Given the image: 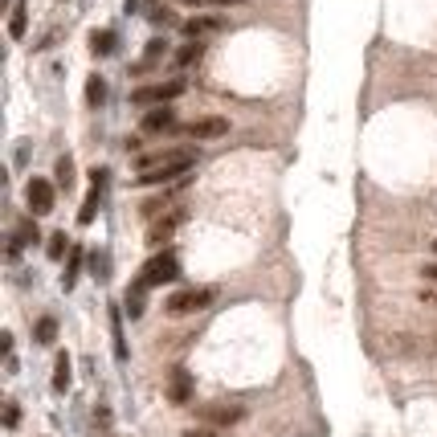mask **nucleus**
<instances>
[{"label": "nucleus", "mask_w": 437, "mask_h": 437, "mask_svg": "<svg viewBox=\"0 0 437 437\" xmlns=\"http://www.w3.org/2000/svg\"><path fill=\"white\" fill-rule=\"evenodd\" d=\"M425 278H437V262L433 266H425Z\"/></svg>", "instance_id": "nucleus-28"}, {"label": "nucleus", "mask_w": 437, "mask_h": 437, "mask_svg": "<svg viewBox=\"0 0 437 437\" xmlns=\"http://www.w3.org/2000/svg\"><path fill=\"white\" fill-rule=\"evenodd\" d=\"M102 98H106V82H102V78L95 74V78L86 82V102H90V106H98Z\"/></svg>", "instance_id": "nucleus-20"}, {"label": "nucleus", "mask_w": 437, "mask_h": 437, "mask_svg": "<svg viewBox=\"0 0 437 437\" xmlns=\"http://www.w3.org/2000/svg\"><path fill=\"white\" fill-rule=\"evenodd\" d=\"M196 164V147H172L164 155H144L139 160V172H135V184L139 188H151V184H164V180H176Z\"/></svg>", "instance_id": "nucleus-1"}, {"label": "nucleus", "mask_w": 437, "mask_h": 437, "mask_svg": "<svg viewBox=\"0 0 437 437\" xmlns=\"http://www.w3.org/2000/svg\"><path fill=\"white\" fill-rule=\"evenodd\" d=\"M70 356H66V352H62V356H57V360H53V392H66L70 389Z\"/></svg>", "instance_id": "nucleus-14"}, {"label": "nucleus", "mask_w": 437, "mask_h": 437, "mask_svg": "<svg viewBox=\"0 0 437 437\" xmlns=\"http://www.w3.org/2000/svg\"><path fill=\"white\" fill-rule=\"evenodd\" d=\"M25 204H29V213H33V217L53 213V184H49L46 176H33V180L25 184Z\"/></svg>", "instance_id": "nucleus-4"}, {"label": "nucleus", "mask_w": 437, "mask_h": 437, "mask_svg": "<svg viewBox=\"0 0 437 437\" xmlns=\"http://www.w3.org/2000/svg\"><path fill=\"white\" fill-rule=\"evenodd\" d=\"M90 49H95V57L115 53V33H111V29H95V33H90Z\"/></svg>", "instance_id": "nucleus-15"}, {"label": "nucleus", "mask_w": 437, "mask_h": 437, "mask_svg": "<svg viewBox=\"0 0 437 437\" xmlns=\"http://www.w3.org/2000/svg\"><path fill=\"white\" fill-rule=\"evenodd\" d=\"M168 396H172V401H176V405H184V401H188V396H193V376H188V372H184V368H176V372H172Z\"/></svg>", "instance_id": "nucleus-11"}, {"label": "nucleus", "mask_w": 437, "mask_h": 437, "mask_svg": "<svg viewBox=\"0 0 437 437\" xmlns=\"http://www.w3.org/2000/svg\"><path fill=\"white\" fill-rule=\"evenodd\" d=\"M78 270H82V249H70V266H66V278H62V282H66V291L74 286V278H78Z\"/></svg>", "instance_id": "nucleus-21"}, {"label": "nucleus", "mask_w": 437, "mask_h": 437, "mask_svg": "<svg viewBox=\"0 0 437 437\" xmlns=\"http://www.w3.org/2000/svg\"><path fill=\"white\" fill-rule=\"evenodd\" d=\"M188 437H209V433H188Z\"/></svg>", "instance_id": "nucleus-29"}, {"label": "nucleus", "mask_w": 437, "mask_h": 437, "mask_svg": "<svg viewBox=\"0 0 437 437\" xmlns=\"http://www.w3.org/2000/svg\"><path fill=\"white\" fill-rule=\"evenodd\" d=\"M57 180H62V184H70V180H74V160H70V155L57 160Z\"/></svg>", "instance_id": "nucleus-25"}, {"label": "nucleus", "mask_w": 437, "mask_h": 437, "mask_svg": "<svg viewBox=\"0 0 437 437\" xmlns=\"http://www.w3.org/2000/svg\"><path fill=\"white\" fill-rule=\"evenodd\" d=\"M25 25H29V4L17 0L13 13H8V37H13V41H21V37H25Z\"/></svg>", "instance_id": "nucleus-12"}, {"label": "nucleus", "mask_w": 437, "mask_h": 437, "mask_svg": "<svg viewBox=\"0 0 437 437\" xmlns=\"http://www.w3.org/2000/svg\"><path fill=\"white\" fill-rule=\"evenodd\" d=\"M144 282H139V278H135V286H131V291H127V303H123V307H127V315L131 319H139L144 315Z\"/></svg>", "instance_id": "nucleus-16"}, {"label": "nucleus", "mask_w": 437, "mask_h": 437, "mask_svg": "<svg viewBox=\"0 0 437 437\" xmlns=\"http://www.w3.org/2000/svg\"><path fill=\"white\" fill-rule=\"evenodd\" d=\"M176 274H180V262H176L172 249H164V254L147 258V266L139 270V282L144 286H164V282H176Z\"/></svg>", "instance_id": "nucleus-3"}, {"label": "nucleus", "mask_w": 437, "mask_h": 437, "mask_svg": "<svg viewBox=\"0 0 437 437\" xmlns=\"http://www.w3.org/2000/svg\"><path fill=\"white\" fill-rule=\"evenodd\" d=\"M98 200H102V184H90V193L82 200V209H78V225H90L98 213Z\"/></svg>", "instance_id": "nucleus-13"}, {"label": "nucleus", "mask_w": 437, "mask_h": 437, "mask_svg": "<svg viewBox=\"0 0 437 437\" xmlns=\"http://www.w3.org/2000/svg\"><path fill=\"white\" fill-rule=\"evenodd\" d=\"M57 340V319L46 315V319H37V343H53Z\"/></svg>", "instance_id": "nucleus-18"}, {"label": "nucleus", "mask_w": 437, "mask_h": 437, "mask_svg": "<svg viewBox=\"0 0 437 437\" xmlns=\"http://www.w3.org/2000/svg\"><path fill=\"white\" fill-rule=\"evenodd\" d=\"M111 340H115V356L127 360V343H123V315L119 307H111Z\"/></svg>", "instance_id": "nucleus-17"}, {"label": "nucleus", "mask_w": 437, "mask_h": 437, "mask_svg": "<svg viewBox=\"0 0 437 437\" xmlns=\"http://www.w3.org/2000/svg\"><path fill=\"white\" fill-rule=\"evenodd\" d=\"M209 303H213L209 286H200V291H176V294H168V315H188V311H200Z\"/></svg>", "instance_id": "nucleus-5"}, {"label": "nucleus", "mask_w": 437, "mask_h": 437, "mask_svg": "<svg viewBox=\"0 0 437 437\" xmlns=\"http://www.w3.org/2000/svg\"><path fill=\"white\" fill-rule=\"evenodd\" d=\"M433 254H437V242H433Z\"/></svg>", "instance_id": "nucleus-30"}, {"label": "nucleus", "mask_w": 437, "mask_h": 437, "mask_svg": "<svg viewBox=\"0 0 437 437\" xmlns=\"http://www.w3.org/2000/svg\"><path fill=\"white\" fill-rule=\"evenodd\" d=\"M176 127V111L172 106H151L144 115V123H139V131L144 135H164V131H172Z\"/></svg>", "instance_id": "nucleus-7"}, {"label": "nucleus", "mask_w": 437, "mask_h": 437, "mask_svg": "<svg viewBox=\"0 0 437 437\" xmlns=\"http://www.w3.org/2000/svg\"><path fill=\"white\" fill-rule=\"evenodd\" d=\"M180 4H193V8H229V4H245V0H180Z\"/></svg>", "instance_id": "nucleus-24"}, {"label": "nucleus", "mask_w": 437, "mask_h": 437, "mask_svg": "<svg viewBox=\"0 0 437 437\" xmlns=\"http://www.w3.org/2000/svg\"><path fill=\"white\" fill-rule=\"evenodd\" d=\"M200 417H204L209 425H237V421L245 417V409L242 405H225V401H221V405H204Z\"/></svg>", "instance_id": "nucleus-8"}, {"label": "nucleus", "mask_w": 437, "mask_h": 437, "mask_svg": "<svg viewBox=\"0 0 437 437\" xmlns=\"http://www.w3.org/2000/svg\"><path fill=\"white\" fill-rule=\"evenodd\" d=\"M180 221H184V209H172V213H168L164 221H155V225H151L147 242H151V245H164V242L172 237V233H176V225H180Z\"/></svg>", "instance_id": "nucleus-10"}, {"label": "nucleus", "mask_w": 437, "mask_h": 437, "mask_svg": "<svg viewBox=\"0 0 437 437\" xmlns=\"http://www.w3.org/2000/svg\"><path fill=\"white\" fill-rule=\"evenodd\" d=\"M66 249H70V242H66V233H53V237H49V258H53V262H57V258H62Z\"/></svg>", "instance_id": "nucleus-23"}, {"label": "nucleus", "mask_w": 437, "mask_h": 437, "mask_svg": "<svg viewBox=\"0 0 437 437\" xmlns=\"http://www.w3.org/2000/svg\"><path fill=\"white\" fill-rule=\"evenodd\" d=\"M200 53H204V46L200 41H188V46L176 53V66H193V62H200Z\"/></svg>", "instance_id": "nucleus-19"}, {"label": "nucleus", "mask_w": 437, "mask_h": 437, "mask_svg": "<svg viewBox=\"0 0 437 437\" xmlns=\"http://www.w3.org/2000/svg\"><path fill=\"white\" fill-rule=\"evenodd\" d=\"M421 298H425V303H433V307H437V286H429V291H421Z\"/></svg>", "instance_id": "nucleus-27"}, {"label": "nucleus", "mask_w": 437, "mask_h": 437, "mask_svg": "<svg viewBox=\"0 0 437 437\" xmlns=\"http://www.w3.org/2000/svg\"><path fill=\"white\" fill-rule=\"evenodd\" d=\"M225 131H229V123L221 119V115H209V119H193L184 131H180V135H184V139H193V144H204V139H221Z\"/></svg>", "instance_id": "nucleus-6"}, {"label": "nucleus", "mask_w": 437, "mask_h": 437, "mask_svg": "<svg viewBox=\"0 0 437 437\" xmlns=\"http://www.w3.org/2000/svg\"><path fill=\"white\" fill-rule=\"evenodd\" d=\"M184 95V78H168V82H155V86H139L131 102L135 106H172V98Z\"/></svg>", "instance_id": "nucleus-2"}, {"label": "nucleus", "mask_w": 437, "mask_h": 437, "mask_svg": "<svg viewBox=\"0 0 437 437\" xmlns=\"http://www.w3.org/2000/svg\"><path fill=\"white\" fill-rule=\"evenodd\" d=\"M180 29H184L188 41H200V37H209V33H221V29H225V17H193V21H184Z\"/></svg>", "instance_id": "nucleus-9"}, {"label": "nucleus", "mask_w": 437, "mask_h": 437, "mask_svg": "<svg viewBox=\"0 0 437 437\" xmlns=\"http://www.w3.org/2000/svg\"><path fill=\"white\" fill-rule=\"evenodd\" d=\"M17 421H21V409H17V401H8V405H4V425L17 429Z\"/></svg>", "instance_id": "nucleus-26"}, {"label": "nucleus", "mask_w": 437, "mask_h": 437, "mask_svg": "<svg viewBox=\"0 0 437 437\" xmlns=\"http://www.w3.org/2000/svg\"><path fill=\"white\" fill-rule=\"evenodd\" d=\"M17 242H21V245H29V242L37 245V242H41V229H37L33 221H25V225H21V233H17Z\"/></svg>", "instance_id": "nucleus-22"}]
</instances>
